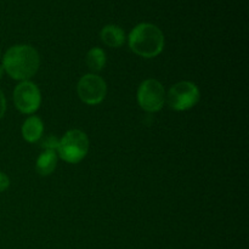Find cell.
I'll use <instances>...</instances> for the list:
<instances>
[{
  "label": "cell",
  "mask_w": 249,
  "mask_h": 249,
  "mask_svg": "<svg viewBox=\"0 0 249 249\" xmlns=\"http://www.w3.org/2000/svg\"><path fill=\"white\" fill-rule=\"evenodd\" d=\"M40 65L39 53L31 45H15L5 53L2 68L7 74L17 80H27L33 77Z\"/></svg>",
  "instance_id": "1"
},
{
  "label": "cell",
  "mask_w": 249,
  "mask_h": 249,
  "mask_svg": "<svg viewBox=\"0 0 249 249\" xmlns=\"http://www.w3.org/2000/svg\"><path fill=\"white\" fill-rule=\"evenodd\" d=\"M129 46L142 57H155L164 48V36L155 24L140 23L129 34Z\"/></svg>",
  "instance_id": "2"
},
{
  "label": "cell",
  "mask_w": 249,
  "mask_h": 249,
  "mask_svg": "<svg viewBox=\"0 0 249 249\" xmlns=\"http://www.w3.org/2000/svg\"><path fill=\"white\" fill-rule=\"evenodd\" d=\"M89 151V139L87 134L78 129L68 130L58 141L57 152L63 160L68 163L80 162Z\"/></svg>",
  "instance_id": "3"
},
{
  "label": "cell",
  "mask_w": 249,
  "mask_h": 249,
  "mask_svg": "<svg viewBox=\"0 0 249 249\" xmlns=\"http://www.w3.org/2000/svg\"><path fill=\"white\" fill-rule=\"evenodd\" d=\"M167 101L175 111H186L199 101V90L195 83L179 82L170 88Z\"/></svg>",
  "instance_id": "4"
},
{
  "label": "cell",
  "mask_w": 249,
  "mask_h": 249,
  "mask_svg": "<svg viewBox=\"0 0 249 249\" xmlns=\"http://www.w3.org/2000/svg\"><path fill=\"white\" fill-rule=\"evenodd\" d=\"M165 91L163 85L156 79H146L139 87L138 102L147 112H157L163 107Z\"/></svg>",
  "instance_id": "5"
},
{
  "label": "cell",
  "mask_w": 249,
  "mask_h": 249,
  "mask_svg": "<svg viewBox=\"0 0 249 249\" xmlns=\"http://www.w3.org/2000/svg\"><path fill=\"white\" fill-rule=\"evenodd\" d=\"M14 102L22 113H34L40 106V90L34 83L23 80L15 88Z\"/></svg>",
  "instance_id": "6"
},
{
  "label": "cell",
  "mask_w": 249,
  "mask_h": 249,
  "mask_svg": "<svg viewBox=\"0 0 249 249\" xmlns=\"http://www.w3.org/2000/svg\"><path fill=\"white\" fill-rule=\"evenodd\" d=\"M77 89L80 100L88 105L100 104L107 92L105 80L94 73H89L80 78Z\"/></svg>",
  "instance_id": "7"
},
{
  "label": "cell",
  "mask_w": 249,
  "mask_h": 249,
  "mask_svg": "<svg viewBox=\"0 0 249 249\" xmlns=\"http://www.w3.org/2000/svg\"><path fill=\"white\" fill-rule=\"evenodd\" d=\"M44 131V124L39 117L32 116L24 121L23 125H22V135L23 139L28 142H36V141L40 140L43 136Z\"/></svg>",
  "instance_id": "8"
},
{
  "label": "cell",
  "mask_w": 249,
  "mask_h": 249,
  "mask_svg": "<svg viewBox=\"0 0 249 249\" xmlns=\"http://www.w3.org/2000/svg\"><path fill=\"white\" fill-rule=\"evenodd\" d=\"M100 36H101V40L111 48H119V46L123 45L124 40H125L124 31L116 24L105 26Z\"/></svg>",
  "instance_id": "9"
},
{
  "label": "cell",
  "mask_w": 249,
  "mask_h": 249,
  "mask_svg": "<svg viewBox=\"0 0 249 249\" xmlns=\"http://www.w3.org/2000/svg\"><path fill=\"white\" fill-rule=\"evenodd\" d=\"M57 164V155L55 151L45 150L36 160V172L43 177L50 175Z\"/></svg>",
  "instance_id": "10"
},
{
  "label": "cell",
  "mask_w": 249,
  "mask_h": 249,
  "mask_svg": "<svg viewBox=\"0 0 249 249\" xmlns=\"http://www.w3.org/2000/svg\"><path fill=\"white\" fill-rule=\"evenodd\" d=\"M87 65L92 72H99L106 65V53L102 49L92 48L87 55Z\"/></svg>",
  "instance_id": "11"
},
{
  "label": "cell",
  "mask_w": 249,
  "mask_h": 249,
  "mask_svg": "<svg viewBox=\"0 0 249 249\" xmlns=\"http://www.w3.org/2000/svg\"><path fill=\"white\" fill-rule=\"evenodd\" d=\"M58 139L56 138L55 135H46L45 138L41 136L40 138V147L43 148L44 151L45 150H51V151H55L57 150V146H58Z\"/></svg>",
  "instance_id": "12"
},
{
  "label": "cell",
  "mask_w": 249,
  "mask_h": 249,
  "mask_svg": "<svg viewBox=\"0 0 249 249\" xmlns=\"http://www.w3.org/2000/svg\"><path fill=\"white\" fill-rule=\"evenodd\" d=\"M9 186H10V179L7 178L6 174L0 172V192L5 191Z\"/></svg>",
  "instance_id": "13"
},
{
  "label": "cell",
  "mask_w": 249,
  "mask_h": 249,
  "mask_svg": "<svg viewBox=\"0 0 249 249\" xmlns=\"http://www.w3.org/2000/svg\"><path fill=\"white\" fill-rule=\"evenodd\" d=\"M5 111H6V100H5L2 91L0 90V119H1L2 116L5 114Z\"/></svg>",
  "instance_id": "14"
},
{
  "label": "cell",
  "mask_w": 249,
  "mask_h": 249,
  "mask_svg": "<svg viewBox=\"0 0 249 249\" xmlns=\"http://www.w3.org/2000/svg\"><path fill=\"white\" fill-rule=\"evenodd\" d=\"M2 74H4V68H2V66H0V79L2 78Z\"/></svg>",
  "instance_id": "15"
}]
</instances>
